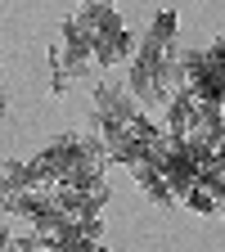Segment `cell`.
Instances as JSON below:
<instances>
[{
  "mask_svg": "<svg viewBox=\"0 0 225 252\" xmlns=\"http://www.w3.org/2000/svg\"><path fill=\"white\" fill-rule=\"evenodd\" d=\"M90 99H95L90 131L99 135V140H104V135H113V131H122V126L140 113V99H135L131 90H126V81H95Z\"/></svg>",
  "mask_w": 225,
  "mask_h": 252,
  "instance_id": "1",
  "label": "cell"
},
{
  "mask_svg": "<svg viewBox=\"0 0 225 252\" xmlns=\"http://www.w3.org/2000/svg\"><path fill=\"white\" fill-rule=\"evenodd\" d=\"M27 189H36L32 185V167L23 162V158H9V162L0 167V203L14 198V194H27Z\"/></svg>",
  "mask_w": 225,
  "mask_h": 252,
  "instance_id": "2",
  "label": "cell"
},
{
  "mask_svg": "<svg viewBox=\"0 0 225 252\" xmlns=\"http://www.w3.org/2000/svg\"><path fill=\"white\" fill-rule=\"evenodd\" d=\"M45 68H50V94H63V90L72 86L68 68H63V63H59V54H54V50H45Z\"/></svg>",
  "mask_w": 225,
  "mask_h": 252,
  "instance_id": "3",
  "label": "cell"
},
{
  "mask_svg": "<svg viewBox=\"0 0 225 252\" xmlns=\"http://www.w3.org/2000/svg\"><path fill=\"white\" fill-rule=\"evenodd\" d=\"M203 63H207L212 72H221V77H225V36H216L212 45H203Z\"/></svg>",
  "mask_w": 225,
  "mask_h": 252,
  "instance_id": "4",
  "label": "cell"
},
{
  "mask_svg": "<svg viewBox=\"0 0 225 252\" xmlns=\"http://www.w3.org/2000/svg\"><path fill=\"white\" fill-rule=\"evenodd\" d=\"M5 113H9V86L0 81V117H5Z\"/></svg>",
  "mask_w": 225,
  "mask_h": 252,
  "instance_id": "5",
  "label": "cell"
},
{
  "mask_svg": "<svg viewBox=\"0 0 225 252\" xmlns=\"http://www.w3.org/2000/svg\"><path fill=\"white\" fill-rule=\"evenodd\" d=\"M216 216L225 220V189H221V198H216Z\"/></svg>",
  "mask_w": 225,
  "mask_h": 252,
  "instance_id": "6",
  "label": "cell"
}]
</instances>
